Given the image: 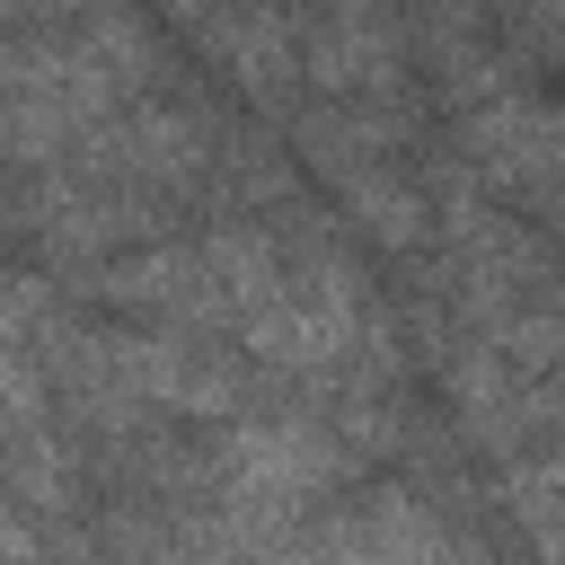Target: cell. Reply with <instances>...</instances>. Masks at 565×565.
Here are the masks:
<instances>
[{
  "mask_svg": "<svg viewBox=\"0 0 565 565\" xmlns=\"http://www.w3.org/2000/svg\"><path fill=\"white\" fill-rule=\"evenodd\" d=\"M335 477H344V450H335L318 424H300V415H282V424L247 415V424L221 433V486H230V503L282 512V503L327 494Z\"/></svg>",
  "mask_w": 565,
  "mask_h": 565,
  "instance_id": "cell-1",
  "label": "cell"
},
{
  "mask_svg": "<svg viewBox=\"0 0 565 565\" xmlns=\"http://www.w3.org/2000/svg\"><path fill=\"white\" fill-rule=\"evenodd\" d=\"M106 353L141 406H177V415H230L238 406L230 371H212V353H194L177 335H106Z\"/></svg>",
  "mask_w": 565,
  "mask_h": 565,
  "instance_id": "cell-2",
  "label": "cell"
},
{
  "mask_svg": "<svg viewBox=\"0 0 565 565\" xmlns=\"http://www.w3.org/2000/svg\"><path fill=\"white\" fill-rule=\"evenodd\" d=\"M300 62H309V79H318L327 97H388V88H397V35H388L371 9L318 26Z\"/></svg>",
  "mask_w": 565,
  "mask_h": 565,
  "instance_id": "cell-3",
  "label": "cell"
},
{
  "mask_svg": "<svg viewBox=\"0 0 565 565\" xmlns=\"http://www.w3.org/2000/svg\"><path fill=\"white\" fill-rule=\"evenodd\" d=\"M335 185H344V221H353L362 238H380V247H424L433 203H424L406 177H388V168L371 159V168H344Z\"/></svg>",
  "mask_w": 565,
  "mask_h": 565,
  "instance_id": "cell-4",
  "label": "cell"
},
{
  "mask_svg": "<svg viewBox=\"0 0 565 565\" xmlns=\"http://www.w3.org/2000/svg\"><path fill=\"white\" fill-rule=\"evenodd\" d=\"M203 265H212V282H221L230 309H256V300L291 291V265H282L274 238H256V230H212V238H203Z\"/></svg>",
  "mask_w": 565,
  "mask_h": 565,
  "instance_id": "cell-5",
  "label": "cell"
},
{
  "mask_svg": "<svg viewBox=\"0 0 565 565\" xmlns=\"http://www.w3.org/2000/svg\"><path fill=\"white\" fill-rule=\"evenodd\" d=\"M221 53H230V71H238L256 97H282V88H291V71H300L291 26H282V18H265V9L230 18V26H221Z\"/></svg>",
  "mask_w": 565,
  "mask_h": 565,
  "instance_id": "cell-6",
  "label": "cell"
},
{
  "mask_svg": "<svg viewBox=\"0 0 565 565\" xmlns=\"http://www.w3.org/2000/svg\"><path fill=\"white\" fill-rule=\"evenodd\" d=\"M124 168H132V177H159V185H185V177L203 168V141H194V124H185V115L150 106V115H132V124H124Z\"/></svg>",
  "mask_w": 565,
  "mask_h": 565,
  "instance_id": "cell-7",
  "label": "cell"
},
{
  "mask_svg": "<svg viewBox=\"0 0 565 565\" xmlns=\"http://www.w3.org/2000/svg\"><path fill=\"white\" fill-rule=\"evenodd\" d=\"M44 230H53V247H115V238L150 230V212L106 203V194H79V203H53V212H44Z\"/></svg>",
  "mask_w": 565,
  "mask_h": 565,
  "instance_id": "cell-8",
  "label": "cell"
},
{
  "mask_svg": "<svg viewBox=\"0 0 565 565\" xmlns=\"http://www.w3.org/2000/svg\"><path fill=\"white\" fill-rule=\"evenodd\" d=\"M44 309H53V291H44V282H26V274H18V282H0V344H18L26 327H44Z\"/></svg>",
  "mask_w": 565,
  "mask_h": 565,
  "instance_id": "cell-9",
  "label": "cell"
},
{
  "mask_svg": "<svg viewBox=\"0 0 565 565\" xmlns=\"http://www.w3.org/2000/svg\"><path fill=\"white\" fill-rule=\"evenodd\" d=\"M0 9H9V0H0Z\"/></svg>",
  "mask_w": 565,
  "mask_h": 565,
  "instance_id": "cell-10",
  "label": "cell"
}]
</instances>
